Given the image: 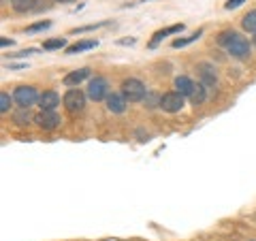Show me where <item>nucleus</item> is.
Listing matches in <instances>:
<instances>
[{"label":"nucleus","instance_id":"f257e3e1","mask_svg":"<svg viewBox=\"0 0 256 241\" xmlns=\"http://www.w3.org/2000/svg\"><path fill=\"white\" fill-rule=\"evenodd\" d=\"M218 43H220L230 56H233V58L244 60V58H248V56H250V41H248L246 36H242V34H237V32H233V30H224V32H220Z\"/></svg>","mask_w":256,"mask_h":241},{"label":"nucleus","instance_id":"f03ea898","mask_svg":"<svg viewBox=\"0 0 256 241\" xmlns=\"http://www.w3.org/2000/svg\"><path fill=\"white\" fill-rule=\"evenodd\" d=\"M122 94L126 96V100L128 102H139L143 100L148 96V90H146V86H143V82H139V79H124V84H122Z\"/></svg>","mask_w":256,"mask_h":241},{"label":"nucleus","instance_id":"7ed1b4c3","mask_svg":"<svg viewBox=\"0 0 256 241\" xmlns=\"http://www.w3.org/2000/svg\"><path fill=\"white\" fill-rule=\"evenodd\" d=\"M38 98H41V96L36 94V90L32 86H20V88H15V92H13V100L18 102L22 109H28L30 105H34Z\"/></svg>","mask_w":256,"mask_h":241},{"label":"nucleus","instance_id":"20e7f679","mask_svg":"<svg viewBox=\"0 0 256 241\" xmlns=\"http://www.w3.org/2000/svg\"><path fill=\"white\" fill-rule=\"evenodd\" d=\"M64 107H66V111H70V114H79V111H84L86 107V96L82 90H75V88H70V90L64 94Z\"/></svg>","mask_w":256,"mask_h":241},{"label":"nucleus","instance_id":"39448f33","mask_svg":"<svg viewBox=\"0 0 256 241\" xmlns=\"http://www.w3.org/2000/svg\"><path fill=\"white\" fill-rule=\"evenodd\" d=\"M88 96H90L92 100H102L109 96V84L105 77H92L90 84H88Z\"/></svg>","mask_w":256,"mask_h":241},{"label":"nucleus","instance_id":"423d86ee","mask_svg":"<svg viewBox=\"0 0 256 241\" xmlns=\"http://www.w3.org/2000/svg\"><path fill=\"white\" fill-rule=\"evenodd\" d=\"M184 107V96L180 92H166L162 94V100H160V109L166 111V114H178Z\"/></svg>","mask_w":256,"mask_h":241},{"label":"nucleus","instance_id":"0eeeda50","mask_svg":"<svg viewBox=\"0 0 256 241\" xmlns=\"http://www.w3.org/2000/svg\"><path fill=\"white\" fill-rule=\"evenodd\" d=\"M34 122L38 124V128H43V130H54V128H58L60 124V116L56 114V111H41Z\"/></svg>","mask_w":256,"mask_h":241},{"label":"nucleus","instance_id":"6e6552de","mask_svg":"<svg viewBox=\"0 0 256 241\" xmlns=\"http://www.w3.org/2000/svg\"><path fill=\"white\" fill-rule=\"evenodd\" d=\"M58 105H60V96H58V92H54V90L43 92L41 98H38V107H41V111H56Z\"/></svg>","mask_w":256,"mask_h":241},{"label":"nucleus","instance_id":"1a4fd4ad","mask_svg":"<svg viewBox=\"0 0 256 241\" xmlns=\"http://www.w3.org/2000/svg\"><path fill=\"white\" fill-rule=\"evenodd\" d=\"M126 105H128V100L124 94H109L107 96V109L111 114H124Z\"/></svg>","mask_w":256,"mask_h":241},{"label":"nucleus","instance_id":"9d476101","mask_svg":"<svg viewBox=\"0 0 256 241\" xmlns=\"http://www.w3.org/2000/svg\"><path fill=\"white\" fill-rule=\"evenodd\" d=\"M90 77V68H79V70H73V73H68L66 77H64V86L68 88H75L84 82V79Z\"/></svg>","mask_w":256,"mask_h":241},{"label":"nucleus","instance_id":"9b49d317","mask_svg":"<svg viewBox=\"0 0 256 241\" xmlns=\"http://www.w3.org/2000/svg\"><path fill=\"white\" fill-rule=\"evenodd\" d=\"M198 75H201V84L205 88H212V86H216V82H218L216 70L210 66V64H201V66H198Z\"/></svg>","mask_w":256,"mask_h":241},{"label":"nucleus","instance_id":"f8f14e48","mask_svg":"<svg viewBox=\"0 0 256 241\" xmlns=\"http://www.w3.org/2000/svg\"><path fill=\"white\" fill-rule=\"evenodd\" d=\"M192 90H194V82H192L190 77H178L175 79V92H180L182 96H188L190 98V94H192Z\"/></svg>","mask_w":256,"mask_h":241},{"label":"nucleus","instance_id":"ddd939ff","mask_svg":"<svg viewBox=\"0 0 256 241\" xmlns=\"http://www.w3.org/2000/svg\"><path fill=\"white\" fill-rule=\"evenodd\" d=\"M182 30H184V24H175V26H169V28H164V30H158L156 34H154V38L150 41V47H156L166 34H178V32H182Z\"/></svg>","mask_w":256,"mask_h":241},{"label":"nucleus","instance_id":"4468645a","mask_svg":"<svg viewBox=\"0 0 256 241\" xmlns=\"http://www.w3.org/2000/svg\"><path fill=\"white\" fill-rule=\"evenodd\" d=\"M242 28L246 32H252V34H256V9L254 11H248L244 18H242Z\"/></svg>","mask_w":256,"mask_h":241},{"label":"nucleus","instance_id":"2eb2a0df","mask_svg":"<svg viewBox=\"0 0 256 241\" xmlns=\"http://www.w3.org/2000/svg\"><path fill=\"white\" fill-rule=\"evenodd\" d=\"M11 6H13V11H18V13H26V11L34 9L36 0H11Z\"/></svg>","mask_w":256,"mask_h":241},{"label":"nucleus","instance_id":"dca6fc26","mask_svg":"<svg viewBox=\"0 0 256 241\" xmlns=\"http://www.w3.org/2000/svg\"><path fill=\"white\" fill-rule=\"evenodd\" d=\"M98 43L96 41H79V43H75V45H70V47H66V54H79V52H86V50H92V47H96Z\"/></svg>","mask_w":256,"mask_h":241},{"label":"nucleus","instance_id":"f3484780","mask_svg":"<svg viewBox=\"0 0 256 241\" xmlns=\"http://www.w3.org/2000/svg\"><path fill=\"white\" fill-rule=\"evenodd\" d=\"M201 36H203V30H196L194 34H190V36H186V38H175V41H173V47H175V50H180V47H186V45H190V43L198 41Z\"/></svg>","mask_w":256,"mask_h":241},{"label":"nucleus","instance_id":"a211bd4d","mask_svg":"<svg viewBox=\"0 0 256 241\" xmlns=\"http://www.w3.org/2000/svg\"><path fill=\"white\" fill-rule=\"evenodd\" d=\"M190 100H192V105H201V102L205 100V86L201 82L194 84V90H192V94H190Z\"/></svg>","mask_w":256,"mask_h":241},{"label":"nucleus","instance_id":"6ab92c4d","mask_svg":"<svg viewBox=\"0 0 256 241\" xmlns=\"http://www.w3.org/2000/svg\"><path fill=\"white\" fill-rule=\"evenodd\" d=\"M64 45H66V41H64V38H52V41H45V43H43V50H45V52L62 50Z\"/></svg>","mask_w":256,"mask_h":241},{"label":"nucleus","instance_id":"aec40b11","mask_svg":"<svg viewBox=\"0 0 256 241\" xmlns=\"http://www.w3.org/2000/svg\"><path fill=\"white\" fill-rule=\"evenodd\" d=\"M50 26H52V22H50V20H45V22H36V24H32V26H28V28H26V32H28V34H32V32L47 30Z\"/></svg>","mask_w":256,"mask_h":241},{"label":"nucleus","instance_id":"412c9836","mask_svg":"<svg viewBox=\"0 0 256 241\" xmlns=\"http://www.w3.org/2000/svg\"><path fill=\"white\" fill-rule=\"evenodd\" d=\"M11 96L9 94H6V92H2V94H0V114H6V111H9L11 109Z\"/></svg>","mask_w":256,"mask_h":241},{"label":"nucleus","instance_id":"4be33fe9","mask_svg":"<svg viewBox=\"0 0 256 241\" xmlns=\"http://www.w3.org/2000/svg\"><path fill=\"white\" fill-rule=\"evenodd\" d=\"M160 100H162V96H158V94H148V96H146V107H148V109L160 107Z\"/></svg>","mask_w":256,"mask_h":241},{"label":"nucleus","instance_id":"5701e85b","mask_svg":"<svg viewBox=\"0 0 256 241\" xmlns=\"http://www.w3.org/2000/svg\"><path fill=\"white\" fill-rule=\"evenodd\" d=\"M15 122L18 124H28L30 122V114H28V109H22L18 116H15Z\"/></svg>","mask_w":256,"mask_h":241},{"label":"nucleus","instance_id":"b1692460","mask_svg":"<svg viewBox=\"0 0 256 241\" xmlns=\"http://www.w3.org/2000/svg\"><path fill=\"white\" fill-rule=\"evenodd\" d=\"M100 26H105V22H100V24H90V26H84V28H75L73 30V34H82V32H88V30H94V28H100Z\"/></svg>","mask_w":256,"mask_h":241},{"label":"nucleus","instance_id":"393cba45","mask_svg":"<svg viewBox=\"0 0 256 241\" xmlns=\"http://www.w3.org/2000/svg\"><path fill=\"white\" fill-rule=\"evenodd\" d=\"M246 0H226V9H237V6H242Z\"/></svg>","mask_w":256,"mask_h":241},{"label":"nucleus","instance_id":"a878e982","mask_svg":"<svg viewBox=\"0 0 256 241\" xmlns=\"http://www.w3.org/2000/svg\"><path fill=\"white\" fill-rule=\"evenodd\" d=\"M0 43H2V47H6V45H13V41H9V38H2V41H0Z\"/></svg>","mask_w":256,"mask_h":241},{"label":"nucleus","instance_id":"bb28decb","mask_svg":"<svg viewBox=\"0 0 256 241\" xmlns=\"http://www.w3.org/2000/svg\"><path fill=\"white\" fill-rule=\"evenodd\" d=\"M254 45H256V34H254Z\"/></svg>","mask_w":256,"mask_h":241},{"label":"nucleus","instance_id":"cd10ccee","mask_svg":"<svg viewBox=\"0 0 256 241\" xmlns=\"http://www.w3.org/2000/svg\"><path fill=\"white\" fill-rule=\"evenodd\" d=\"M58 2H64V0H58Z\"/></svg>","mask_w":256,"mask_h":241}]
</instances>
